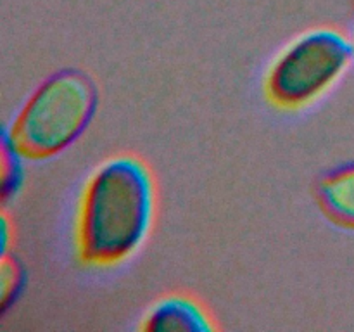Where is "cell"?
<instances>
[{
  "label": "cell",
  "instance_id": "1",
  "mask_svg": "<svg viewBox=\"0 0 354 332\" xmlns=\"http://www.w3.org/2000/svg\"><path fill=\"white\" fill-rule=\"evenodd\" d=\"M158 208V187L147 163L116 154L100 163L83 185L76 214V256L86 266L127 261L147 241Z\"/></svg>",
  "mask_w": 354,
  "mask_h": 332
},
{
  "label": "cell",
  "instance_id": "2",
  "mask_svg": "<svg viewBox=\"0 0 354 332\" xmlns=\"http://www.w3.org/2000/svg\"><path fill=\"white\" fill-rule=\"evenodd\" d=\"M97 106L99 89L88 73L59 69L30 93L7 131L26 159L54 158L85 133Z\"/></svg>",
  "mask_w": 354,
  "mask_h": 332
},
{
  "label": "cell",
  "instance_id": "3",
  "mask_svg": "<svg viewBox=\"0 0 354 332\" xmlns=\"http://www.w3.org/2000/svg\"><path fill=\"white\" fill-rule=\"evenodd\" d=\"M354 61V40L337 28L304 31L279 52L265 75V95L275 107L297 111L327 93Z\"/></svg>",
  "mask_w": 354,
  "mask_h": 332
},
{
  "label": "cell",
  "instance_id": "4",
  "mask_svg": "<svg viewBox=\"0 0 354 332\" xmlns=\"http://www.w3.org/2000/svg\"><path fill=\"white\" fill-rule=\"evenodd\" d=\"M145 332H213L218 325L201 301L175 293L156 301L142 318Z\"/></svg>",
  "mask_w": 354,
  "mask_h": 332
},
{
  "label": "cell",
  "instance_id": "5",
  "mask_svg": "<svg viewBox=\"0 0 354 332\" xmlns=\"http://www.w3.org/2000/svg\"><path fill=\"white\" fill-rule=\"evenodd\" d=\"M317 201L328 220L344 228H354V161L328 169L320 176Z\"/></svg>",
  "mask_w": 354,
  "mask_h": 332
},
{
  "label": "cell",
  "instance_id": "6",
  "mask_svg": "<svg viewBox=\"0 0 354 332\" xmlns=\"http://www.w3.org/2000/svg\"><path fill=\"white\" fill-rule=\"evenodd\" d=\"M0 192L2 199L9 201L21 190L24 182L23 161L26 156L17 149L10 138L7 128L2 131V147H0Z\"/></svg>",
  "mask_w": 354,
  "mask_h": 332
},
{
  "label": "cell",
  "instance_id": "7",
  "mask_svg": "<svg viewBox=\"0 0 354 332\" xmlns=\"http://www.w3.org/2000/svg\"><path fill=\"white\" fill-rule=\"evenodd\" d=\"M26 272L21 259L12 251L2 255L0 263V311L7 313L24 289Z\"/></svg>",
  "mask_w": 354,
  "mask_h": 332
},
{
  "label": "cell",
  "instance_id": "8",
  "mask_svg": "<svg viewBox=\"0 0 354 332\" xmlns=\"http://www.w3.org/2000/svg\"><path fill=\"white\" fill-rule=\"evenodd\" d=\"M0 232H2V255H6V252H10V241L14 239V227L10 225L6 211H2V228H0Z\"/></svg>",
  "mask_w": 354,
  "mask_h": 332
},
{
  "label": "cell",
  "instance_id": "9",
  "mask_svg": "<svg viewBox=\"0 0 354 332\" xmlns=\"http://www.w3.org/2000/svg\"><path fill=\"white\" fill-rule=\"evenodd\" d=\"M353 40H354V37H353Z\"/></svg>",
  "mask_w": 354,
  "mask_h": 332
}]
</instances>
